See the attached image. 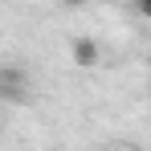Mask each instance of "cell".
<instances>
[{"label": "cell", "instance_id": "cell-1", "mask_svg": "<svg viewBox=\"0 0 151 151\" xmlns=\"http://www.w3.org/2000/svg\"><path fill=\"white\" fill-rule=\"evenodd\" d=\"M0 98L4 102H29L33 98V82H29L25 70H17V65L0 70Z\"/></svg>", "mask_w": 151, "mask_h": 151}, {"label": "cell", "instance_id": "cell-2", "mask_svg": "<svg viewBox=\"0 0 151 151\" xmlns=\"http://www.w3.org/2000/svg\"><path fill=\"white\" fill-rule=\"evenodd\" d=\"M70 57H74L78 70H94V65L102 61V49H98V41H94V37H78L74 45H70Z\"/></svg>", "mask_w": 151, "mask_h": 151}, {"label": "cell", "instance_id": "cell-3", "mask_svg": "<svg viewBox=\"0 0 151 151\" xmlns=\"http://www.w3.org/2000/svg\"><path fill=\"white\" fill-rule=\"evenodd\" d=\"M131 4H135V12H139L143 21H151V0H131Z\"/></svg>", "mask_w": 151, "mask_h": 151}, {"label": "cell", "instance_id": "cell-4", "mask_svg": "<svg viewBox=\"0 0 151 151\" xmlns=\"http://www.w3.org/2000/svg\"><path fill=\"white\" fill-rule=\"evenodd\" d=\"M61 4H70V8H78V4H90V0H61Z\"/></svg>", "mask_w": 151, "mask_h": 151}]
</instances>
